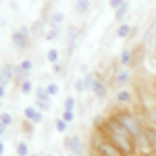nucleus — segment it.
<instances>
[{"label": "nucleus", "instance_id": "18", "mask_svg": "<svg viewBox=\"0 0 156 156\" xmlns=\"http://www.w3.org/2000/svg\"><path fill=\"white\" fill-rule=\"evenodd\" d=\"M129 36H131V27H129L127 23H121L119 29H117V37L123 40V37H129Z\"/></svg>", "mask_w": 156, "mask_h": 156}, {"label": "nucleus", "instance_id": "6", "mask_svg": "<svg viewBox=\"0 0 156 156\" xmlns=\"http://www.w3.org/2000/svg\"><path fill=\"white\" fill-rule=\"evenodd\" d=\"M23 117H25V121H29V123H34V125H37V123L44 121L42 110H37L36 106H25L23 108Z\"/></svg>", "mask_w": 156, "mask_h": 156}, {"label": "nucleus", "instance_id": "5", "mask_svg": "<svg viewBox=\"0 0 156 156\" xmlns=\"http://www.w3.org/2000/svg\"><path fill=\"white\" fill-rule=\"evenodd\" d=\"M15 75H19V67H15L11 62H4L2 65V71H0V87H6L12 81Z\"/></svg>", "mask_w": 156, "mask_h": 156}, {"label": "nucleus", "instance_id": "27", "mask_svg": "<svg viewBox=\"0 0 156 156\" xmlns=\"http://www.w3.org/2000/svg\"><path fill=\"white\" fill-rule=\"evenodd\" d=\"M60 117L67 121V123H73V121H75V110H62Z\"/></svg>", "mask_w": 156, "mask_h": 156}, {"label": "nucleus", "instance_id": "33", "mask_svg": "<svg viewBox=\"0 0 156 156\" xmlns=\"http://www.w3.org/2000/svg\"><path fill=\"white\" fill-rule=\"evenodd\" d=\"M36 108L37 110H50V102H44V100H36Z\"/></svg>", "mask_w": 156, "mask_h": 156}, {"label": "nucleus", "instance_id": "3", "mask_svg": "<svg viewBox=\"0 0 156 156\" xmlns=\"http://www.w3.org/2000/svg\"><path fill=\"white\" fill-rule=\"evenodd\" d=\"M29 37H31V27L23 25V27H19L17 31H12L11 40H12V44H15L17 50H25L29 46Z\"/></svg>", "mask_w": 156, "mask_h": 156}, {"label": "nucleus", "instance_id": "4", "mask_svg": "<svg viewBox=\"0 0 156 156\" xmlns=\"http://www.w3.org/2000/svg\"><path fill=\"white\" fill-rule=\"evenodd\" d=\"M62 148H65L69 154H77V156L83 154V142H81V137H79V135H73V133L62 140Z\"/></svg>", "mask_w": 156, "mask_h": 156}, {"label": "nucleus", "instance_id": "19", "mask_svg": "<svg viewBox=\"0 0 156 156\" xmlns=\"http://www.w3.org/2000/svg\"><path fill=\"white\" fill-rule=\"evenodd\" d=\"M54 127H56V131H58V133H67V129H69V123L62 119V117H56V121H54Z\"/></svg>", "mask_w": 156, "mask_h": 156}, {"label": "nucleus", "instance_id": "25", "mask_svg": "<svg viewBox=\"0 0 156 156\" xmlns=\"http://www.w3.org/2000/svg\"><path fill=\"white\" fill-rule=\"evenodd\" d=\"M146 123H152V125H156V104L152 108H150V110H148V112H146Z\"/></svg>", "mask_w": 156, "mask_h": 156}, {"label": "nucleus", "instance_id": "9", "mask_svg": "<svg viewBox=\"0 0 156 156\" xmlns=\"http://www.w3.org/2000/svg\"><path fill=\"white\" fill-rule=\"evenodd\" d=\"M129 81V69H121V71H117V75H115V79H112V85L115 87H119V90H123V85Z\"/></svg>", "mask_w": 156, "mask_h": 156}, {"label": "nucleus", "instance_id": "34", "mask_svg": "<svg viewBox=\"0 0 156 156\" xmlns=\"http://www.w3.org/2000/svg\"><path fill=\"white\" fill-rule=\"evenodd\" d=\"M85 90H87V87H85V81L83 79H77V81H75V92L81 94V92H85Z\"/></svg>", "mask_w": 156, "mask_h": 156}, {"label": "nucleus", "instance_id": "36", "mask_svg": "<svg viewBox=\"0 0 156 156\" xmlns=\"http://www.w3.org/2000/svg\"><path fill=\"white\" fill-rule=\"evenodd\" d=\"M152 54L156 56V40H154V44H152Z\"/></svg>", "mask_w": 156, "mask_h": 156}, {"label": "nucleus", "instance_id": "24", "mask_svg": "<svg viewBox=\"0 0 156 156\" xmlns=\"http://www.w3.org/2000/svg\"><path fill=\"white\" fill-rule=\"evenodd\" d=\"M42 29H44V21L40 19V21H36L31 25V36H42Z\"/></svg>", "mask_w": 156, "mask_h": 156}, {"label": "nucleus", "instance_id": "28", "mask_svg": "<svg viewBox=\"0 0 156 156\" xmlns=\"http://www.w3.org/2000/svg\"><path fill=\"white\" fill-rule=\"evenodd\" d=\"M77 34H79L77 27H69V46H73V42L77 40Z\"/></svg>", "mask_w": 156, "mask_h": 156}, {"label": "nucleus", "instance_id": "32", "mask_svg": "<svg viewBox=\"0 0 156 156\" xmlns=\"http://www.w3.org/2000/svg\"><path fill=\"white\" fill-rule=\"evenodd\" d=\"M65 110H75V98L73 96L65 98Z\"/></svg>", "mask_w": 156, "mask_h": 156}, {"label": "nucleus", "instance_id": "8", "mask_svg": "<svg viewBox=\"0 0 156 156\" xmlns=\"http://www.w3.org/2000/svg\"><path fill=\"white\" fill-rule=\"evenodd\" d=\"M31 69H34V62H31V58H23L21 62H19V79H27L29 77V73H31Z\"/></svg>", "mask_w": 156, "mask_h": 156}, {"label": "nucleus", "instance_id": "23", "mask_svg": "<svg viewBox=\"0 0 156 156\" xmlns=\"http://www.w3.org/2000/svg\"><path fill=\"white\" fill-rule=\"evenodd\" d=\"M36 98L37 100H44V102H50V94L46 87H37L36 90Z\"/></svg>", "mask_w": 156, "mask_h": 156}, {"label": "nucleus", "instance_id": "12", "mask_svg": "<svg viewBox=\"0 0 156 156\" xmlns=\"http://www.w3.org/2000/svg\"><path fill=\"white\" fill-rule=\"evenodd\" d=\"M119 62H121V67L123 69H129L133 65V50L129 48H125L123 52H121V56H119Z\"/></svg>", "mask_w": 156, "mask_h": 156}, {"label": "nucleus", "instance_id": "14", "mask_svg": "<svg viewBox=\"0 0 156 156\" xmlns=\"http://www.w3.org/2000/svg\"><path fill=\"white\" fill-rule=\"evenodd\" d=\"M73 9L79 12V15H83V12H87V9H90V0H75V2H73Z\"/></svg>", "mask_w": 156, "mask_h": 156}, {"label": "nucleus", "instance_id": "17", "mask_svg": "<svg viewBox=\"0 0 156 156\" xmlns=\"http://www.w3.org/2000/svg\"><path fill=\"white\" fill-rule=\"evenodd\" d=\"M15 152H17V156H31V152H29V144H27V142H19Z\"/></svg>", "mask_w": 156, "mask_h": 156}, {"label": "nucleus", "instance_id": "31", "mask_svg": "<svg viewBox=\"0 0 156 156\" xmlns=\"http://www.w3.org/2000/svg\"><path fill=\"white\" fill-rule=\"evenodd\" d=\"M52 73H54V75H62V73H65V65L58 60L56 65H52Z\"/></svg>", "mask_w": 156, "mask_h": 156}, {"label": "nucleus", "instance_id": "15", "mask_svg": "<svg viewBox=\"0 0 156 156\" xmlns=\"http://www.w3.org/2000/svg\"><path fill=\"white\" fill-rule=\"evenodd\" d=\"M19 90H21V94H31L34 92V83H31V79L27 77V79H21V83H19Z\"/></svg>", "mask_w": 156, "mask_h": 156}, {"label": "nucleus", "instance_id": "22", "mask_svg": "<svg viewBox=\"0 0 156 156\" xmlns=\"http://www.w3.org/2000/svg\"><path fill=\"white\" fill-rule=\"evenodd\" d=\"M12 125V115L11 112H2L0 115V127H11Z\"/></svg>", "mask_w": 156, "mask_h": 156}, {"label": "nucleus", "instance_id": "38", "mask_svg": "<svg viewBox=\"0 0 156 156\" xmlns=\"http://www.w3.org/2000/svg\"><path fill=\"white\" fill-rule=\"evenodd\" d=\"M67 156H77V154H67Z\"/></svg>", "mask_w": 156, "mask_h": 156}, {"label": "nucleus", "instance_id": "11", "mask_svg": "<svg viewBox=\"0 0 156 156\" xmlns=\"http://www.w3.org/2000/svg\"><path fill=\"white\" fill-rule=\"evenodd\" d=\"M131 100H133V96H131L129 90H119V92H117V104H119V106H129Z\"/></svg>", "mask_w": 156, "mask_h": 156}, {"label": "nucleus", "instance_id": "2", "mask_svg": "<svg viewBox=\"0 0 156 156\" xmlns=\"http://www.w3.org/2000/svg\"><path fill=\"white\" fill-rule=\"evenodd\" d=\"M90 146H92V154H98V156H127L123 150H119L110 140H106V137L100 131H96V129L92 133Z\"/></svg>", "mask_w": 156, "mask_h": 156}, {"label": "nucleus", "instance_id": "20", "mask_svg": "<svg viewBox=\"0 0 156 156\" xmlns=\"http://www.w3.org/2000/svg\"><path fill=\"white\" fill-rule=\"evenodd\" d=\"M50 21H52V25H54V27H60V25H62V21H65V15H62L60 11L52 12V17H50Z\"/></svg>", "mask_w": 156, "mask_h": 156}, {"label": "nucleus", "instance_id": "39", "mask_svg": "<svg viewBox=\"0 0 156 156\" xmlns=\"http://www.w3.org/2000/svg\"><path fill=\"white\" fill-rule=\"evenodd\" d=\"M31 156H40V154H31Z\"/></svg>", "mask_w": 156, "mask_h": 156}, {"label": "nucleus", "instance_id": "1", "mask_svg": "<svg viewBox=\"0 0 156 156\" xmlns=\"http://www.w3.org/2000/svg\"><path fill=\"white\" fill-rule=\"evenodd\" d=\"M110 115L119 121L125 129H129L135 140H137L140 135H144L146 121H144V117H142L140 112H135V110H131V108H127V106H121V108H117V110H112Z\"/></svg>", "mask_w": 156, "mask_h": 156}, {"label": "nucleus", "instance_id": "30", "mask_svg": "<svg viewBox=\"0 0 156 156\" xmlns=\"http://www.w3.org/2000/svg\"><path fill=\"white\" fill-rule=\"evenodd\" d=\"M125 2H127V0H108V6H110L112 11H117V9H121Z\"/></svg>", "mask_w": 156, "mask_h": 156}, {"label": "nucleus", "instance_id": "7", "mask_svg": "<svg viewBox=\"0 0 156 156\" xmlns=\"http://www.w3.org/2000/svg\"><path fill=\"white\" fill-rule=\"evenodd\" d=\"M92 92H94V96H96L98 100H104V98L108 96V85L98 77L96 81H94V85H92Z\"/></svg>", "mask_w": 156, "mask_h": 156}, {"label": "nucleus", "instance_id": "35", "mask_svg": "<svg viewBox=\"0 0 156 156\" xmlns=\"http://www.w3.org/2000/svg\"><path fill=\"white\" fill-rule=\"evenodd\" d=\"M0 98H2V100L6 98V87H0Z\"/></svg>", "mask_w": 156, "mask_h": 156}, {"label": "nucleus", "instance_id": "13", "mask_svg": "<svg viewBox=\"0 0 156 156\" xmlns=\"http://www.w3.org/2000/svg\"><path fill=\"white\" fill-rule=\"evenodd\" d=\"M127 12H129V2H125L121 9L115 11V21H117V23H123V19L127 17Z\"/></svg>", "mask_w": 156, "mask_h": 156}, {"label": "nucleus", "instance_id": "37", "mask_svg": "<svg viewBox=\"0 0 156 156\" xmlns=\"http://www.w3.org/2000/svg\"><path fill=\"white\" fill-rule=\"evenodd\" d=\"M152 156H156V148H154V152H152Z\"/></svg>", "mask_w": 156, "mask_h": 156}, {"label": "nucleus", "instance_id": "21", "mask_svg": "<svg viewBox=\"0 0 156 156\" xmlns=\"http://www.w3.org/2000/svg\"><path fill=\"white\" fill-rule=\"evenodd\" d=\"M58 36H60V29H58V27H52L48 34L44 36V40H46V42H56V40H58Z\"/></svg>", "mask_w": 156, "mask_h": 156}, {"label": "nucleus", "instance_id": "10", "mask_svg": "<svg viewBox=\"0 0 156 156\" xmlns=\"http://www.w3.org/2000/svg\"><path fill=\"white\" fill-rule=\"evenodd\" d=\"M144 135H146V140L150 142V146L156 148V125L146 123V125H144Z\"/></svg>", "mask_w": 156, "mask_h": 156}, {"label": "nucleus", "instance_id": "40", "mask_svg": "<svg viewBox=\"0 0 156 156\" xmlns=\"http://www.w3.org/2000/svg\"><path fill=\"white\" fill-rule=\"evenodd\" d=\"M92 156H98V154H92Z\"/></svg>", "mask_w": 156, "mask_h": 156}, {"label": "nucleus", "instance_id": "26", "mask_svg": "<svg viewBox=\"0 0 156 156\" xmlns=\"http://www.w3.org/2000/svg\"><path fill=\"white\" fill-rule=\"evenodd\" d=\"M152 34H154V23H152L150 27H148V29H146V36H144V40H142V44H140V46H146V44L150 42V37H152Z\"/></svg>", "mask_w": 156, "mask_h": 156}, {"label": "nucleus", "instance_id": "29", "mask_svg": "<svg viewBox=\"0 0 156 156\" xmlns=\"http://www.w3.org/2000/svg\"><path fill=\"white\" fill-rule=\"evenodd\" d=\"M46 90H48V94H50V98L52 96H56V94H58V83H46Z\"/></svg>", "mask_w": 156, "mask_h": 156}, {"label": "nucleus", "instance_id": "16", "mask_svg": "<svg viewBox=\"0 0 156 156\" xmlns=\"http://www.w3.org/2000/svg\"><path fill=\"white\" fill-rule=\"evenodd\" d=\"M46 60H48L50 65H56L60 60V54H58V48H50L48 52H46Z\"/></svg>", "mask_w": 156, "mask_h": 156}]
</instances>
